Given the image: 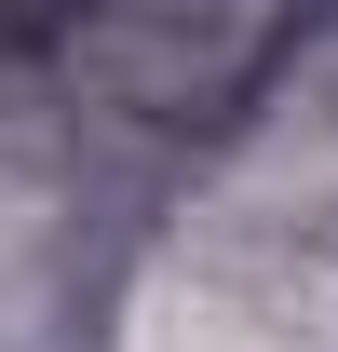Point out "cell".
<instances>
[{
  "label": "cell",
  "mask_w": 338,
  "mask_h": 352,
  "mask_svg": "<svg viewBox=\"0 0 338 352\" xmlns=\"http://www.w3.org/2000/svg\"><path fill=\"white\" fill-rule=\"evenodd\" d=\"M122 352H338V244L190 217L122 298Z\"/></svg>",
  "instance_id": "1"
}]
</instances>
